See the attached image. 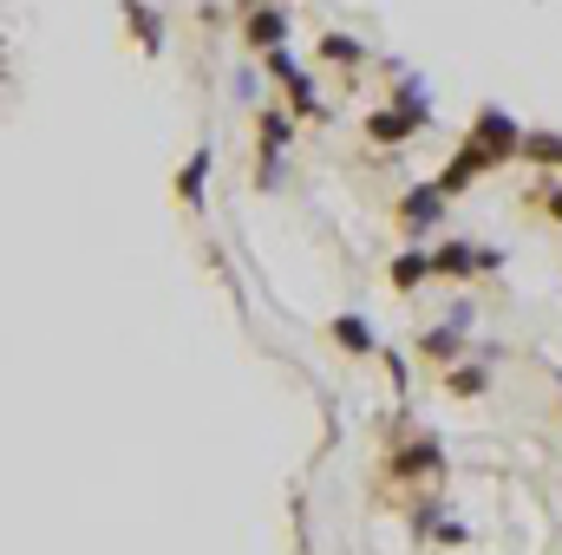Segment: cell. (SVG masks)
I'll use <instances>...</instances> for the list:
<instances>
[{"label":"cell","instance_id":"cell-1","mask_svg":"<svg viewBox=\"0 0 562 555\" xmlns=\"http://www.w3.org/2000/svg\"><path fill=\"white\" fill-rule=\"evenodd\" d=\"M380 477H393V484H431V477H445V444L419 431V424H386V457H380Z\"/></svg>","mask_w":562,"mask_h":555},{"label":"cell","instance_id":"cell-2","mask_svg":"<svg viewBox=\"0 0 562 555\" xmlns=\"http://www.w3.org/2000/svg\"><path fill=\"white\" fill-rule=\"evenodd\" d=\"M464 150L484 163V170H497V163H510V157H524V125L504 112V105H484L477 118H471V132H464Z\"/></svg>","mask_w":562,"mask_h":555},{"label":"cell","instance_id":"cell-3","mask_svg":"<svg viewBox=\"0 0 562 555\" xmlns=\"http://www.w3.org/2000/svg\"><path fill=\"white\" fill-rule=\"evenodd\" d=\"M294 112L288 105H262L256 112V183L262 190H276L281 183V157H288V144H294Z\"/></svg>","mask_w":562,"mask_h":555},{"label":"cell","instance_id":"cell-4","mask_svg":"<svg viewBox=\"0 0 562 555\" xmlns=\"http://www.w3.org/2000/svg\"><path fill=\"white\" fill-rule=\"evenodd\" d=\"M262 66H269V79L288 92V112H294V118H321V112H327V105H321V92H314V79L301 72V59H294L288 46L262 53Z\"/></svg>","mask_w":562,"mask_h":555},{"label":"cell","instance_id":"cell-5","mask_svg":"<svg viewBox=\"0 0 562 555\" xmlns=\"http://www.w3.org/2000/svg\"><path fill=\"white\" fill-rule=\"evenodd\" d=\"M445 203H451V196H445L438 183H413V190H400V203H393V223H400L413 242H425V236L445 223Z\"/></svg>","mask_w":562,"mask_h":555},{"label":"cell","instance_id":"cell-6","mask_svg":"<svg viewBox=\"0 0 562 555\" xmlns=\"http://www.w3.org/2000/svg\"><path fill=\"white\" fill-rule=\"evenodd\" d=\"M425 125H431L425 112H406V105H393V99H386L380 112H367V125H360V132H367V144H373V150H400V144L419 138Z\"/></svg>","mask_w":562,"mask_h":555},{"label":"cell","instance_id":"cell-7","mask_svg":"<svg viewBox=\"0 0 562 555\" xmlns=\"http://www.w3.org/2000/svg\"><path fill=\"white\" fill-rule=\"evenodd\" d=\"M413 353H419L431 373H445V366H458L471 347H464V327H451V320H438V327H425L419 340H413Z\"/></svg>","mask_w":562,"mask_h":555},{"label":"cell","instance_id":"cell-8","mask_svg":"<svg viewBox=\"0 0 562 555\" xmlns=\"http://www.w3.org/2000/svg\"><path fill=\"white\" fill-rule=\"evenodd\" d=\"M243 46H256V53H276V46H288V13H281V7H269V0L243 7Z\"/></svg>","mask_w":562,"mask_h":555},{"label":"cell","instance_id":"cell-9","mask_svg":"<svg viewBox=\"0 0 562 555\" xmlns=\"http://www.w3.org/2000/svg\"><path fill=\"white\" fill-rule=\"evenodd\" d=\"M431 275H438V281H471V275H484V262H477V242H464V236H445V242L431 249Z\"/></svg>","mask_w":562,"mask_h":555},{"label":"cell","instance_id":"cell-10","mask_svg":"<svg viewBox=\"0 0 562 555\" xmlns=\"http://www.w3.org/2000/svg\"><path fill=\"white\" fill-rule=\"evenodd\" d=\"M327 340H334L340 353H353V360H373V353H380V333H373L367 314H334V320H327Z\"/></svg>","mask_w":562,"mask_h":555},{"label":"cell","instance_id":"cell-11","mask_svg":"<svg viewBox=\"0 0 562 555\" xmlns=\"http://www.w3.org/2000/svg\"><path fill=\"white\" fill-rule=\"evenodd\" d=\"M119 13H125V33L138 39V53H144V59H157V53H164V33H170V26H164V13H157L150 0H125Z\"/></svg>","mask_w":562,"mask_h":555},{"label":"cell","instance_id":"cell-12","mask_svg":"<svg viewBox=\"0 0 562 555\" xmlns=\"http://www.w3.org/2000/svg\"><path fill=\"white\" fill-rule=\"evenodd\" d=\"M386 281H393V294H419L425 281H438L431 275V249H425V242H406V249L386 262Z\"/></svg>","mask_w":562,"mask_h":555},{"label":"cell","instance_id":"cell-13","mask_svg":"<svg viewBox=\"0 0 562 555\" xmlns=\"http://www.w3.org/2000/svg\"><path fill=\"white\" fill-rule=\"evenodd\" d=\"M210 163H216V157H210V144H196V150L183 157V170H177V183H170L183 209H203V183H210Z\"/></svg>","mask_w":562,"mask_h":555},{"label":"cell","instance_id":"cell-14","mask_svg":"<svg viewBox=\"0 0 562 555\" xmlns=\"http://www.w3.org/2000/svg\"><path fill=\"white\" fill-rule=\"evenodd\" d=\"M438 380H445V393H451V399H484V393H491V360H477V353H471V360L445 366Z\"/></svg>","mask_w":562,"mask_h":555},{"label":"cell","instance_id":"cell-15","mask_svg":"<svg viewBox=\"0 0 562 555\" xmlns=\"http://www.w3.org/2000/svg\"><path fill=\"white\" fill-rule=\"evenodd\" d=\"M524 209L543 216V223H562V170H543V177L524 190Z\"/></svg>","mask_w":562,"mask_h":555},{"label":"cell","instance_id":"cell-16","mask_svg":"<svg viewBox=\"0 0 562 555\" xmlns=\"http://www.w3.org/2000/svg\"><path fill=\"white\" fill-rule=\"evenodd\" d=\"M477 177H484V163H477V157H471V150H464V144H458V150H451V163H445V170H438V177H431V183H438V190H445V196H464V190H471V183H477Z\"/></svg>","mask_w":562,"mask_h":555},{"label":"cell","instance_id":"cell-17","mask_svg":"<svg viewBox=\"0 0 562 555\" xmlns=\"http://www.w3.org/2000/svg\"><path fill=\"white\" fill-rule=\"evenodd\" d=\"M321 66H340V72H353V66H367V46H360L353 33H327V39H321Z\"/></svg>","mask_w":562,"mask_h":555},{"label":"cell","instance_id":"cell-18","mask_svg":"<svg viewBox=\"0 0 562 555\" xmlns=\"http://www.w3.org/2000/svg\"><path fill=\"white\" fill-rule=\"evenodd\" d=\"M406 517H413V536H425V543H438V530L451 523L438 497H413V503H406Z\"/></svg>","mask_w":562,"mask_h":555},{"label":"cell","instance_id":"cell-19","mask_svg":"<svg viewBox=\"0 0 562 555\" xmlns=\"http://www.w3.org/2000/svg\"><path fill=\"white\" fill-rule=\"evenodd\" d=\"M524 157L537 170H562V132H524Z\"/></svg>","mask_w":562,"mask_h":555},{"label":"cell","instance_id":"cell-20","mask_svg":"<svg viewBox=\"0 0 562 555\" xmlns=\"http://www.w3.org/2000/svg\"><path fill=\"white\" fill-rule=\"evenodd\" d=\"M380 366H386V380H393V399H406V360H400L393 347H380Z\"/></svg>","mask_w":562,"mask_h":555},{"label":"cell","instance_id":"cell-21","mask_svg":"<svg viewBox=\"0 0 562 555\" xmlns=\"http://www.w3.org/2000/svg\"><path fill=\"white\" fill-rule=\"evenodd\" d=\"M445 320H451V327H471V294H458V301L445 307Z\"/></svg>","mask_w":562,"mask_h":555},{"label":"cell","instance_id":"cell-22","mask_svg":"<svg viewBox=\"0 0 562 555\" xmlns=\"http://www.w3.org/2000/svg\"><path fill=\"white\" fill-rule=\"evenodd\" d=\"M550 380H557V386H562V373H550Z\"/></svg>","mask_w":562,"mask_h":555}]
</instances>
